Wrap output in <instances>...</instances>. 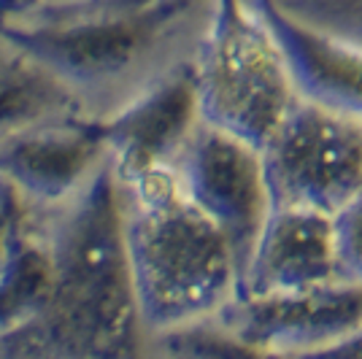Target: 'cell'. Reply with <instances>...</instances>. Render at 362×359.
<instances>
[{
	"label": "cell",
	"mask_w": 362,
	"mask_h": 359,
	"mask_svg": "<svg viewBox=\"0 0 362 359\" xmlns=\"http://www.w3.org/2000/svg\"><path fill=\"white\" fill-rule=\"evenodd\" d=\"M151 359H284L230 335L216 322L151 338Z\"/></svg>",
	"instance_id": "13"
},
{
	"label": "cell",
	"mask_w": 362,
	"mask_h": 359,
	"mask_svg": "<svg viewBox=\"0 0 362 359\" xmlns=\"http://www.w3.org/2000/svg\"><path fill=\"white\" fill-rule=\"evenodd\" d=\"M90 117L74 92L0 35V143L46 122Z\"/></svg>",
	"instance_id": "12"
},
{
	"label": "cell",
	"mask_w": 362,
	"mask_h": 359,
	"mask_svg": "<svg viewBox=\"0 0 362 359\" xmlns=\"http://www.w3.org/2000/svg\"><path fill=\"white\" fill-rule=\"evenodd\" d=\"M106 160L100 122L71 117L6 138L0 143V181L33 211H54L78 195Z\"/></svg>",
	"instance_id": "9"
},
{
	"label": "cell",
	"mask_w": 362,
	"mask_h": 359,
	"mask_svg": "<svg viewBox=\"0 0 362 359\" xmlns=\"http://www.w3.org/2000/svg\"><path fill=\"white\" fill-rule=\"evenodd\" d=\"M103 3H122V0H54V3L46 6V8H57V6H103ZM38 14H41V11H38Z\"/></svg>",
	"instance_id": "19"
},
{
	"label": "cell",
	"mask_w": 362,
	"mask_h": 359,
	"mask_svg": "<svg viewBox=\"0 0 362 359\" xmlns=\"http://www.w3.org/2000/svg\"><path fill=\"white\" fill-rule=\"evenodd\" d=\"M335 222V257H338V278L362 284V195L351 200Z\"/></svg>",
	"instance_id": "15"
},
{
	"label": "cell",
	"mask_w": 362,
	"mask_h": 359,
	"mask_svg": "<svg viewBox=\"0 0 362 359\" xmlns=\"http://www.w3.org/2000/svg\"><path fill=\"white\" fill-rule=\"evenodd\" d=\"M214 8L216 0L57 6L3 22L0 35L57 76L90 117L95 105H103L100 117H106L163 76L195 62Z\"/></svg>",
	"instance_id": "2"
},
{
	"label": "cell",
	"mask_w": 362,
	"mask_h": 359,
	"mask_svg": "<svg viewBox=\"0 0 362 359\" xmlns=\"http://www.w3.org/2000/svg\"><path fill=\"white\" fill-rule=\"evenodd\" d=\"M0 25H3V19H0Z\"/></svg>",
	"instance_id": "20"
},
{
	"label": "cell",
	"mask_w": 362,
	"mask_h": 359,
	"mask_svg": "<svg viewBox=\"0 0 362 359\" xmlns=\"http://www.w3.org/2000/svg\"><path fill=\"white\" fill-rule=\"evenodd\" d=\"M52 3L54 0H0V19L3 22H19V19H28V16L44 11Z\"/></svg>",
	"instance_id": "17"
},
{
	"label": "cell",
	"mask_w": 362,
	"mask_h": 359,
	"mask_svg": "<svg viewBox=\"0 0 362 359\" xmlns=\"http://www.w3.org/2000/svg\"><path fill=\"white\" fill-rule=\"evenodd\" d=\"M273 208L338 216L362 195V122L319 105H292L262 149Z\"/></svg>",
	"instance_id": "5"
},
{
	"label": "cell",
	"mask_w": 362,
	"mask_h": 359,
	"mask_svg": "<svg viewBox=\"0 0 362 359\" xmlns=\"http://www.w3.org/2000/svg\"><path fill=\"white\" fill-rule=\"evenodd\" d=\"M41 235L52 281L30 327L0 338L6 359H151L124 243L122 184L108 160Z\"/></svg>",
	"instance_id": "1"
},
{
	"label": "cell",
	"mask_w": 362,
	"mask_h": 359,
	"mask_svg": "<svg viewBox=\"0 0 362 359\" xmlns=\"http://www.w3.org/2000/svg\"><path fill=\"white\" fill-rule=\"evenodd\" d=\"M303 359H362V329H357L354 335H349L346 341H341L327 351H319V354Z\"/></svg>",
	"instance_id": "18"
},
{
	"label": "cell",
	"mask_w": 362,
	"mask_h": 359,
	"mask_svg": "<svg viewBox=\"0 0 362 359\" xmlns=\"http://www.w3.org/2000/svg\"><path fill=\"white\" fill-rule=\"evenodd\" d=\"M287 14L362 49V0H276Z\"/></svg>",
	"instance_id": "14"
},
{
	"label": "cell",
	"mask_w": 362,
	"mask_h": 359,
	"mask_svg": "<svg viewBox=\"0 0 362 359\" xmlns=\"http://www.w3.org/2000/svg\"><path fill=\"white\" fill-rule=\"evenodd\" d=\"M124 243L149 338L214 322L238 298L241 270L225 233L170 170L122 184Z\"/></svg>",
	"instance_id": "3"
},
{
	"label": "cell",
	"mask_w": 362,
	"mask_h": 359,
	"mask_svg": "<svg viewBox=\"0 0 362 359\" xmlns=\"http://www.w3.org/2000/svg\"><path fill=\"white\" fill-rule=\"evenodd\" d=\"M0 359H6V357H0Z\"/></svg>",
	"instance_id": "21"
},
{
	"label": "cell",
	"mask_w": 362,
	"mask_h": 359,
	"mask_svg": "<svg viewBox=\"0 0 362 359\" xmlns=\"http://www.w3.org/2000/svg\"><path fill=\"white\" fill-rule=\"evenodd\" d=\"M170 173L181 192L225 233L243 273L273 211L262 151L200 122Z\"/></svg>",
	"instance_id": "6"
},
{
	"label": "cell",
	"mask_w": 362,
	"mask_h": 359,
	"mask_svg": "<svg viewBox=\"0 0 362 359\" xmlns=\"http://www.w3.org/2000/svg\"><path fill=\"white\" fill-rule=\"evenodd\" d=\"M98 122L108 165L119 184L170 170L184 143L203 122L197 105L195 62L163 76Z\"/></svg>",
	"instance_id": "8"
},
{
	"label": "cell",
	"mask_w": 362,
	"mask_h": 359,
	"mask_svg": "<svg viewBox=\"0 0 362 359\" xmlns=\"http://www.w3.org/2000/svg\"><path fill=\"white\" fill-rule=\"evenodd\" d=\"M30 213L33 208L22 200V195L14 192L6 181H0V268L6 262L16 230L30 219Z\"/></svg>",
	"instance_id": "16"
},
{
	"label": "cell",
	"mask_w": 362,
	"mask_h": 359,
	"mask_svg": "<svg viewBox=\"0 0 362 359\" xmlns=\"http://www.w3.org/2000/svg\"><path fill=\"white\" fill-rule=\"evenodd\" d=\"M332 281H341L332 216L273 208L241 273L238 298L292 295Z\"/></svg>",
	"instance_id": "10"
},
{
	"label": "cell",
	"mask_w": 362,
	"mask_h": 359,
	"mask_svg": "<svg viewBox=\"0 0 362 359\" xmlns=\"http://www.w3.org/2000/svg\"><path fill=\"white\" fill-rule=\"evenodd\" d=\"M214 322L259 351L311 357L362 329V284L332 281L292 295L235 298Z\"/></svg>",
	"instance_id": "7"
},
{
	"label": "cell",
	"mask_w": 362,
	"mask_h": 359,
	"mask_svg": "<svg viewBox=\"0 0 362 359\" xmlns=\"http://www.w3.org/2000/svg\"><path fill=\"white\" fill-rule=\"evenodd\" d=\"M195 84L200 119L259 151L298 103L284 57L249 0H216Z\"/></svg>",
	"instance_id": "4"
},
{
	"label": "cell",
	"mask_w": 362,
	"mask_h": 359,
	"mask_svg": "<svg viewBox=\"0 0 362 359\" xmlns=\"http://www.w3.org/2000/svg\"><path fill=\"white\" fill-rule=\"evenodd\" d=\"M271 30L303 103L362 122V49L287 14L276 0H249Z\"/></svg>",
	"instance_id": "11"
}]
</instances>
